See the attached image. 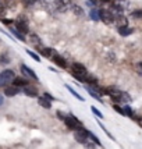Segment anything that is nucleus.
Wrapping results in <instances>:
<instances>
[{
  "mask_svg": "<svg viewBox=\"0 0 142 149\" xmlns=\"http://www.w3.org/2000/svg\"><path fill=\"white\" fill-rule=\"evenodd\" d=\"M71 74L75 79L81 81V82H85V79L88 77V71H86L85 65H82L81 63H72L71 64Z\"/></svg>",
  "mask_w": 142,
  "mask_h": 149,
  "instance_id": "f257e3e1",
  "label": "nucleus"
},
{
  "mask_svg": "<svg viewBox=\"0 0 142 149\" xmlns=\"http://www.w3.org/2000/svg\"><path fill=\"white\" fill-rule=\"evenodd\" d=\"M14 77H15V74L13 70H3L0 72V88L7 86L14 79Z\"/></svg>",
  "mask_w": 142,
  "mask_h": 149,
  "instance_id": "f03ea898",
  "label": "nucleus"
},
{
  "mask_svg": "<svg viewBox=\"0 0 142 149\" xmlns=\"http://www.w3.org/2000/svg\"><path fill=\"white\" fill-rule=\"evenodd\" d=\"M64 123H65V125L70 128V130H78V128H82V123L78 120L75 116H72V114H68V116H65L64 118Z\"/></svg>",
  "mask_w": 142,
  "mask_h": 149,
  "instance_id": "7ed1b4c3",
  "label": "nucleus"
},
{
  "mask_svg": "<svg viewBox=\"0 0 142 149\" xmlns=\"http://www.w3.org/2000/svg\"><path fill=\"white\" fill-rule=\"evenodd\" d=\"M15 29H17L19 33H22V35H25V33L29 32V25H28V21H26L25 17H18V18H17Z\"/></svg>",
  "mask_w": 142,
  "mask_h": 149,
  "instance_id": "20e7f679",
  "label": "nucleus"
},
{
  "mask_svg": "<svg viewBox=\"0 0 142 149\" xmlns=\"http://www.w3.org/2000/svg\"><path fill=\"white\" fill-rule=\"evenodd\" d=\"M74 138H75V141H78L79 143H88V139H89V131L85 130L84 127H82V128H78V130H75Z\"/></svg>",
  "mask_w": 142,
  "mask_h": 149,
  "instance_id": "39448f33",
  "label": "nucleus"
},
{
  "mask_svg": "<svg viewBox=\"0 0 142 149\" xmlns=\"http://www.w3.org/2000/svg\"><path fill=\"white\" fill-rule=\"evenodd\" d=\"M99 18L103 21L104 24H111V22H114V15L113 13L107 10V8H100L99 10Z\"/></svg>",
  "mask_w": 142,
  "mask_h": 149,
  "instance_id": "423d86ee",
  "label": "nucleus"
},
{
  "mask_svg": "<svg viewBox=\"0 0 142 149\" xmlns=\"http://www.w3.org/2000/svg\"><path fill=\"white\" fill-rule=\"evenodd\" d=\"M21 71L24 72L25 75H28L29 78H32L33 81H36V82L39 81V77L35 74V71H33V70H31V68H29L26 64H21Z\"/></svg>",
  "mask_w": 142,
  "mask_h": 149,
  "instance_id": "0eeeda50",
  "label": "nucleus"
},
{
  "mask_svg": "<svg viewBox=\"0 0 142 149\" xmlns=\"http://www.w3.org/2000/svg\"><path fill=\"white\" fill-rule=\"evenodd\" d=\"M24 88V93H25L26 96H29V97H36L38 96V89L35 88V86H32L31 84H26L25 86H22Z\"/></svg>",
  "mask_w": 142,
  "mask_h": 149,
  "instance_id": "6e6552de",
  "label": "nucleus"
},
{
  "mask_svg": "<svg viewBox=\"0 0 142 149\" xmlns=\"http://www.w3.org/2000/svg\"><path fill=\"white\" fill-rule=\"evenodd\" d=\"M50 60H52V61H54V64H57L60 68H67V60H65L64 57H61L60 54H57V53H56V54H54Z\"/></svg>",
  "mask_w": 142,
  "mask_h": 149,
  "instance_id": "1a4fd4ad",
  "label": "nucleus"
},
{
  "mask_svg": "<svg viewBox=\"0 0 142 149\" xmlns=\"http://www.w3.org/2000/svg\"><path fill=\"white\" fill-rule=\"evenodd\" d=\"M39 53L47 58H52L53 56L56 54V50H53L50 47H42V46H40V47H39Z\"/></svg>",
  "mask_w": 142,
  "mask_h": 149,
  "instance_id": "9d476101",
  "label": "nucleus"
},
{
  "mask_svg": "<svg viewBox=\"0 0 142 149\" xmlns=\"http://www.w3.org/2000/svg\"><path fill=\"white\" fill-rule=\"evenodd\" d=\"M18 92H19V88L13 85V86H6V89H4V95L8 96V97H13V96H15Z\"/></svg>",
  "mask_w": 142,
  "mask_h": 149,
  "instance_id": "9b49d317",
  "label": "nucleus"
},
{
  "mask_svg": "<svg viewBox=\"0 0 142 149\" xmlns=\"http://www.w3.org/2000/svg\"><path fill=\"white\" fill-rule=\"evenodd\" d=\"M114 21L117 22V25L118 26H127L128 25V19H127V17L123 15V14H120V15L114 17Z\"/></svg>",
  "mask_w": 142,
  "mask_h": 149,
  "instance_id": "f8f14e48",
  "label": "nucleus"
},
{
  "mask_svg": "<svg viewBox=\"0 0 142 149\" xmlns=\"http://www.w3.org/2000/svg\"><path fill=\"white\" fill-rule=\"evenodd\" d=\"M38 103H39V106H42V107H45V109H52V102H50L49 99H46L45 96L38 97Z\"/></svg>",
  "mask_w": 142,
  "mask_h": 149,
  "instance_id": "ddd939ff",
  "label": "nucleus"
},
{
  "mask_svg": "<svg viewBox=\"0 0 142 149\" xmlns=\"http://www.w3.org/2000/svg\"><path fill=\"white\" fill-rule=\"evenodd\" d=\"M13 82L14 86H25L26 84H28V81H26L25 78H22V77H14V79L11 81Z\"/></svg>",
  "mask_w": 142,
  "mask_h": 149,
  "instance_id": "4468645a",
  "label": "nucleus"
},
{
  "mask_svg": "<svg viewBox=\"0 0 142 149\" xmlns=\"http://www.w3.org/2000/svg\"><path fill=\"white\" fill-rule=\"evenodd\" d=\"M132 32H134V29L129 28L128 25L127 26H118V33H120L121 36H128V35H131Z\"/></svg>",
  "mask_w": 142,
  "mask_h": 149,
  "instance_id": "2eb2a0df",
  "label": "nucleus"
},
{
  "mask_svg": "<svg viewBox=\"0 0 142 149\" xmlns=\"http://www.w3.org/2000/svg\"><path fill=\"white\" fill-rule=\"evenodd\" d=\"M29 42L32 43V45H35V46H38V47H40L42 46V42H40V38H39L36 33H32L31 36H29Z\"/></svg>",
  "mask_w": 142,
  "mask_h": 149,
  "instance_id": "dca6fc26",
  "label": "nucleus"
},
{
  "mask_svg": "<svg viewBox=\"0 0 142 149\" xmlns=\"http://www.w3.org/2000/svg\"><path fill=\"white\" fill-rule=\"evenodd\" d=\"M8 29H10V32L13 33V35H14V36H15L17 39H18V40H21V42H25V40H26L25 36H24L22 33H19L18 31L15 29V28H10V26H8Z\"/></svg>",
  "mask_w": 142,
  "mask_h": 149,
  "instance_id": "f3484780",
  "label": "nucleus"
},
{
  "mask_svg": "<svg viewBox=\"0 0 142 149\" xmlns=\"http://www.w3.org/2000/svg\"><path fill=\"white\" fill-rule=\"evenodd\" d=\"M65 88L68 89V92H71V95H72V96H74V97H77L78 100H81V102H84V100H85V99H84V96H81V95H79V93H78L77 91H74V89L71 88L70 85H65Z\"/></svg>",
  "mask_w": 142,
  "mask_h": 149,
  "instance_id": "a211bd4d",
  "label": "nucleus"
},
{
  "mask_svg": "<svg viewBox=\"0 0 142 149\" xmlns=\"http://www.w3.org/2000/svg\"><path fill=\"white\" fill-rule=\"evenodd\" d=\"M89 17L92 19H93V21H99V11H97V10H95V8H92V10H90L89 11Z\"/></svg>",
  "mask_w": 142,
  "mask_h": 149,
  "instance_id": "6ab92c4d",
  "label": "nucleus"
},
{
  "mask_svg": "<svg viewBox=\"0 0 142 149\" xmlns=\"http://www.w3.org/2000/svg\"><path fill=\"white\" fill-rule=\"evenodd\" d=\"M26 54H28V56H31V57H32L35 61H38V63L40 61V57H39V54H36V53L32 52V50H26Z\"/></svg>",
  "mask_w": 142,
  "mask_h": 149,
  "instance_id": "aec40b11",
  "label": "nucleus"
},
{
  "mask_svg": "<svg viewBox=\"0 0 142 149\" xmlns=\"http://www.w3.org/2000/svg\"><path fill=\"white\" fill-rule=\"evenodd\" d=\"M90 110H92V113H93V114H95L96 117H99V118H103V114H102V111L97 110L95 106H92V107H90Z\"/></svg>",
  "mask_w": 142,
  "mask_h": 149,
  "instance_id": "412c9836",
  "label": "nucleus"
},
{
  "mask_svg": "<svg viewBox=\"0 0 142 149\" xmlns=\"http://www.w3.org/2000/svg\"><path fill=\"white\" fill-rule=\"evenodd\" d=\"M89 139H92V141H93V142L96 143V145H99V146H102V142H100V141L97 139V136L95 135V134H92L90 131H89Z\"/></svg>",
  "mask_w": 142,
  "mask_h": 149,
  "instance_id": "4be33fe9",
  "label": "nucleus"
},
{
  "mask_svg": "<svg viewBox=\"0 0 142 149\" xmlns=\"http://www.w3.org/2000/svg\"><path fill=\"white\" fill-rule=\"evenodd\" d=\"M124 113H125V116L131 117V118H134V113H132V110H131V107H129L128 104L124 107Z\"/></svg>",
  "mask_w": 142,
  "mask_h": 149,
  "instance_id": "5701e85b",
  "label": "nucleus"
},
{
  "mask_svg": "<svg viewBox=\"0 0 142 149\" xmlns=\"http://www.w3.org/2000/svg\"><path fill=\"white\" fill-rule=\"evenodd\" d=\"M8 61H10V57H8L7 53H4V54L0 56V63H4V64H6V63H8Z\"/></svg>",
  "mask_w": 142,
  "mask_h": 149,
  "instance_id": "b1692460",
  "label": "nucleus"
},
{
  "mask_svg": "<svg viewBox=\"0 0 142 149\" xmlns=\"http://www.w3.org/2000/svg\"><path fill=\"white\" fill-rule=\"evenodd\" d=\"M72 11H74L75 14H78V15H82V14H84L82 8H81L79 6H74V7H72Z\"/></svg>",
  "mask_w": 142,
  "mask_h": 149,
  "instance_id": "393cba45",
  "label": "nucleus"
},
{
  "mask_svg": "<svg viewBox=\"0 0 142 149\" xmlns=\"http://www.w3.org/2000/svg\"><path fill=\"white\" fill-rule=\"evenodd\" d=\"M113 109H114L117 113H120L121 116H125V113H124V109H123V107H120L118 104H114V106H113Z\"/></svg>",
  "mask_w": 142,
  "mask_h": 149,
  "instance_id": "a878e982",
  "label": "nucleus"
},
{
  "mask_svg": "<svg viewBox=\"0 0 142 149\" xmlns=\"http://www.w3.org/2000/svg\"><path fill=\"white\" fill-rule=\"evenodd\" d=\"M132 17L134 18H142V10H135L132 13Z\"/></svg>",
  "mask_w": 142,
  "mask_h": 149,
  "instance_id": "bb28decb",
  "label": "nucleus"
},
{
  "mask_svg": "<svg viewBox=\"0 0 142 149\" xmlns=\"http://www.w3.org/2000/svg\"><path fill=\"white\" fill-rule=\"evenodd\" d=\"M99 125H100V128H102V130H103L104 132H106V134H107V135L110 136V139H113V141H114V136L111 135V134H110L109 131H107V130H106V128H104V125H103V124H100V123H99Z\"/></svg>",
  "mask_w": 142,
  "mask_h": 149,
  "instance_id": "cd10ccee",
  "label": "nucleus"
},
{
  "mask_svg": "<svg viewBox=\"0 0 142 149\" xmlns=\"http://www.w3.org/2000/svg\"><path fill=\"white\" fill-rule=\"evenodd\" d=\"M1 22H3V24H6V25H11V24H13V19H8V18H1Z\"/></svg>",
  "mask_w": 142,
  "mask_h": 149,
  "instance_id": "c85d7f7f",
  "label": "nucleus"
},
{
  "mask_svg": "<svg viewBox=\"0 0 142 149\" xmlns=\"http://www.w3.org/2000/svg\"><path fill=\"white\" fill-rule=\"evenodd\" d=\"M43 96H45L46 99H49L50 102H52V100H54V96H52V95H50L49 92H43Z\"/></svg>",
  "mask_w": 142,
  "mask_h": 149,
  "instance_id": "c756f323",
  "label": "nucleus"
},
{
  "mask_svg": "<svg viewBox=\"0 0 142 149\" xmlns=\"http://www.w3.org/2000/svg\"><path fill=\"white\" fill-rule=\"evenodd\" d=\"M136 71H138L142 75V61H139V63L136 64Z\"/></svg>",
  "mask_w": 142,
  "mask_h": 149,
  "instance_id": "7c9ffc66",
  "label": "nucleus"
},
{
  "mask_svg": "<svg viewBox=\"0 0 142 149\" xmlns=\"http://www.w3.org/2000/svg\"><path fill=\"white\" fill-rule=\"evenodd\" d=\"M24 3H25V6H32L33 3L36 1V0H22Z\"/></svg>",
  "mask_w": 142,
  "mask_h": 149,
  "instance_id": "2f4dec72",
  "label": "nucleus"
},
{
  "mask_svg": "<svg viewBox=\"0 0 142 149\" xmlns=\"http://www.w3.org/2000/svg\"><path fill=\"white\" fill-rule=\"evenodd\" d=\"M136 120V123H138V125L142 128V117H138V118H135Z\"/></svg>",
  "mask_w": 142,
  "mask_h": 149,
  "instance_id": "473e14b6",
  "label": "nucleus"
},
{
  "mask_svg": "<svg viewBox=\"0 0 142 149\" xmlns=\"http://www.w3.org/2000/svg\"><path fill=\"white\" fill-rule=\"evenodd\" d=\"M3 103H4V97H3L1 95H0V106H1Z\"/></svg>",
  "mask_w": 142,
  "mask_h": 149,
  "instance_id": "72a5a7b5",
  "label": "nucleus"
}]
</instances>
